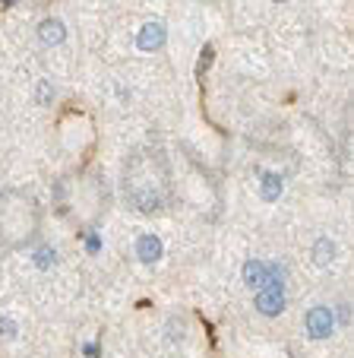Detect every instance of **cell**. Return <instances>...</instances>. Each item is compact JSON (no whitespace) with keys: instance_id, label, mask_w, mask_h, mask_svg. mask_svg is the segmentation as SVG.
<instances>
[{"instance_id":"obj_10","label":"cell","mask_w":354,"mask_h":358,"mask_svg":"<svg viewBox=\"0 0 354 358\" xmlns=\"http://www.w3.org/2000/svg\"><path fill=\"white\" fill-rule=\"evenodd\" d=\"M281 194V181L275 175H263V196L266 200H275V196Z\"/></svg>"},{"instance_id":"obj_2","label":"cell","mask_w":354,"mask_h":358,"mask_svg":"<svg viewBox=\"0 0 354 358\" xmlns=\"http://www.w3.org/2000/svg\"><path fill=\"white\" fill-rule=\"evenodd\" d=\"M38 222H41L38 203L29 194L10 190V194L0 196V238L10 248H26L38 235Z\"/></svg>"},{"instance_id":"obj_12","label":"cell","mask_w":354,"mask_h":358,"mask_svg":"<svg viewBox=\"0 0 354 358\" xmlns=\"http://www.w3.org/2000/svg\"><path fill=\"white\" fill-rule=\"evenodd\" d=\"M209 64H212V48H206V51H202V64H196V76L206 73Z\"/></svg>"},{"instance_id":"obj_4","label":"cell","mask_w":354,"mask_h":358,"mask_svg":"<svg viewBox=\"0 0 354 358\" xmlns=\"http://www.w3.org/2000/svg\"><path fill=\"white\" fill-rule=\"evenodd\" d=\"M256 308H260V314H281L285 311V295H281V289H275L272 282L266 285V289H260V295H256Z\"/></svg>"},{"instance_id":"obj_3","label":"cell","mask_w":354,"mask_h":358,"mask_svg":"<svg viewBox=\"0 0 354 358\" xmlns=\"http://www.w3.org/2000/svg\"><path fill=\"white\" fill-rule=\"evenodd\" d=\"M332 311L329 308H310L307 311V333L314 339H326L332 333Z\"/></svg>"},{"instance_id":"obj_6","label":"cell","mask_w":354,"mask_h":358,"mask_svg":"<svg viewBox=\"0 0 354 358\" xmlns=\"http://www.w3.org/2000/svg\"><path fill=\"white\" fill-rule=\"evenodd\" d=\"M38 38H41V45H61L67 38V26L61 20H45L38 26Z\"/></svg>"},{"instance_id":"obj_14","label":"cell","mask_w":354,"mask_h":358,"mask_svg":"<svg viewBox=\"0 0 354 358\" xmlns=\"http://www.w3.org/2000/svg\"><path fill=\"white\" fill-rule=\"evenodd\" d=\"M0 336H13V324L10 320H0Z\"/></svg>"},{"instance_id":"obj_5","label":"cell","mask_w":354,"mask_h":358,"mask_svg":"<svg viewBox=\"0 0 354 358\" xmlns=\"http://www.w3.org/2000/svg\"><path fill=\"white\" fill-rule=\"evenodd\" d=\"M136 45H140V51H158L165 45V26L161 22H146L136 35Z\"/></svg>"},{"instance_id":"obj_7","label":"cell","mask_w":354,"mask_h":358,"mask_svg":"<svg viewBox=\"0 0 354 358\" xmlns=\"http://www.w3.org/2000/svg\"><path fill=\"white\" fill-rule=\"evenodd\" d=\"M136 254H140V260H146V264H155V260L161 257V241L155 235H142L140 241H136Z\"/></svg>"},{"instance_id":"obj_11","label":"cell","mask_w":354,"mask_h":358,"mask_svg":"<svg viewBox=\"0 0 354 358\" xmlns=\"http://www.w3.org/2000/svg\"><path fill=\"white\" fill-rule=\"evenodd\" d=\"M51 264H54V250L51 248H41L38 250V266L45 270V266H51Z\"/></svg>"},{"instance_id":"obj_9","label":"cell","mask_w":354,"mask_h":358,"mask_svg":"<svg viewBox=\"0 0 354 358\" xmlns=\"http://www.w3.org/2000/svg\"><path fill=\"white\" fill-rule=\"evenodd\" d=\"M314 250H316V254H314V260H316V264H320V266H326L329 260H332V254H335V244L329 241V238H320Z\"/></svg>"},{"instance_id":"obj_13","label":"cell","mask_w":354,"mask_h":358,"mask_svg":"<svg viewBox=\"0 0 354 358\" xmlns=\"http://www.w3.org/2000/svg\"><path fill=\"white\" fill-rule=\"evenodd\" d=\"M51 95H54V89L47 86V83H41V86H38V105H47V101H51Z\"/></svg>"},{"instance_id":"obj_8","label":"cell","mask_w":354,"mask_h":358,"mask_svg":"<svg viewBox=\"0 0 354 358\" xmlns=\"http://www.w3.org/2000/svg\"><path fill=\"white\" fill-rule=\"evenodd\" d=\"M244 279H247V285H253V289H266L272 276H269V270L260 260H250V264L244 266Z\"/></svg>"},{"instance_id":"obj_1","label":"cell","mask_w":354,"mask_h":358,"mask_svg":"<svg viewBox=\"0 0 354 358\" xmlns=\"http://www.w3.org/2000/svg\"><path fill=\"white\" fill-rule=\"evenodd\" d=\"M121 187L133 210L158 213L171 200V165H168L165 152L155 146L136 149L124 162Z\"/></svg>"}]
</instances>
